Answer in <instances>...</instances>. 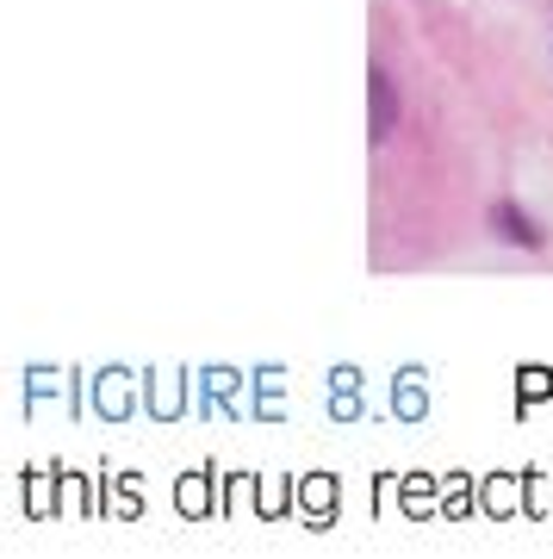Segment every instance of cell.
Instances as JSON below:
<instances>
[{
  "instance_id": "6da1fadb",
  "label": "cell",
  "mask_w": 553,
  "mask_h": 559,
  "mask_svg": "<svg viewBox=\"0 0 553 559\" xmlns=\"http://www.w3.org/2000/svg\"><path fill=\"white\" fill-rule=\"evenodd\" d=\"M367 100H374L367 138H374V143H386V138L398 131V87H392V75H386V69H374V75H367Z\"/></svg>"
},
{
  "instance_id": "7a4b0ae2",
  "label": "cell",
  "mask_w": 553,
  "mask_h": 559,
  "mask_svg": "<svg viewBox=\"0 0 553 559\" xmlns=\"http://www.w3.org/2000/svg\"><path fill=\"white\" fill-rule=\"evenodd\" d=\"M492 230L504 242H516V249H541V242H548L541 237V224H534L529 212H516V205H492Z\"/></svg>"
}]
</instances>
